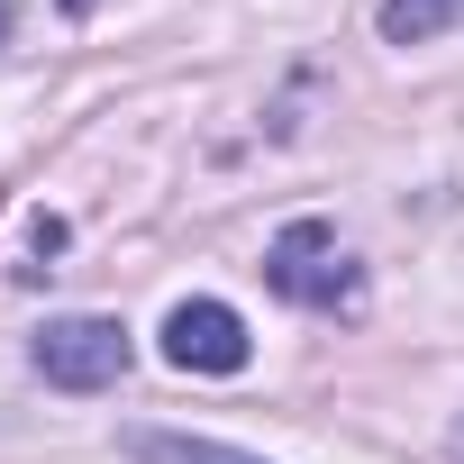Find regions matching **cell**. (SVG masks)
Wrapping results in <instances>:
<instances>
[{"label": "cell", "instance_id": "obj_1", "mask_svg": "<svg viewBox=\"0 0 464 464\" xmlns=\"http://www.w3.org/2000/svg\"><path fill=\"white\" fill-rule=\"evenodd\" d=\"M265 283L292 310H364V265L337 246L328 218H292L283 237L265 246Z\"/></svg>", "mask_w": 464, "mask_h": 464}, {"label": "cell", "instance_id": "obj_2", "mask_svg": "<svg viewBox=\"0 0 464 464\" xmlns=\"http://www.w3.org/2000/svg\"><path fill=\"white\" fill-rule=\"evenodd\" d=\"M28 355H37V373L55 392H101V382L128 373V328L119 319H46Z\"/></svg>", "mask_w": 464, "mask_h": 464}, {"label": "cell", "instance_id": "obj_3", "mask_svg": "<svg viewBox=\"0 0 464 464\" xmlns=\"http://www.w3.org/2000/svg\"><path fill=\"white\" fill-rule=\"evenodd\" d=\"M256 337L227 301H173L164 310V364L173 373H246Z\"/></svg>", "mask_w": 464, "mask_h": 464}, {"label": "cell", "instance_id": "obj_4", "mask_svg": "<svg viewBox=\"0 0 464 464\" xmlns=\"http://www.w3.org/2000/svg\"><path fill=\"white\" fill-rule=\"evenodd\" d=\"M128 455L137 464H265V455H237L218 437H182V428H128Z\"/></svg>", "mask_w": 464, "mask_h": 464}, {"label": "cell", "instance_id": "obj_5", "mask_svg": "<svg viewBox=\"0 0 464 464\" xmlns=\"http://www.w3.org/2000/svg\"><path fill=\"white\" fill-rule=\"evenodd\" d=\"M464 19V0H382V37L392 46H428Z\"/></svg>", "mask_w": 464, "mask_h": 464}, {"label": "cell", "instance_id": "obj_6", "mask_svg": "<svg viewBox=\"0 0 464 464\" xmlns=\"http://www.w3.org/2000/svg\"><path fill=\"white\" fill-rule=\"evenodd\" d=\"M10 19H19V0H0V37H10Z\"/></svg>", "mask_w": 464, "mask_h": 464}]
</instances>
